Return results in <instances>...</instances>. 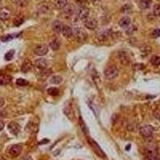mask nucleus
Masks as SVG:
<instances>
[{
	"instance_id": "cd10ccee",
	"label": "nucleus",
	"mask_w": 160,
	"mask_h": 160,
	"mask_svg": "<svg viewBox=\"0 0 160 160\" xmlns=\"http://www.w3.org/2000/svg\"><path fill=\"white\" fill-rule=\"evenodd\" d=\"M14 54H15V51L14 50H11L10 51H8L7 54H5V59L7 61H10L13 59L14 57Z\"/></svg>"
},
{
	"instance_id": "1a4fd4ad",
	"label": "nucleus",
	"mask_w": 160,
	"mask_h": 160,
	"mask_svg": "<svg viewBox=\"0 0 160 160\" xmlns=\"http://www.w3.org/2000/svg\"><path fill=\"white\" fill-rule=\"evenodd\" d=\"M35 67L39 68L40 70H44L47 69V59H43V58H39V59H37L35 61Z\"/></svg>"
},
{
	"instance_id": "0eeeda50",
	"label": "nucleus",
	"mask_w": 160,
	"mask_h": 160,
	"mask_svg": "<svg viewBox=\"0 0 160 160\" xmlns=\"http://www.w3.org/2000/svg\"><path fill=\"white\" fill-rule=\"evenodd\" d=\"M84 25L85 27L89 30H95L98 26V22L96 21V19H92V18H88L84 21Z\"/></svg>"
},
{
	"instance_id": "9d476101",
	"label": "nucleus",
	"mask_w": 160,
	"mask_h": 160,
	"mask_svg": "<svg viewBox=\"0 0 160 160\" xmlns=\"http://www.w3.org/2000/svg\"><path fill=\"white\" fill-rule=\"evenodd\" d=\"M8 129L10 131V133H12L13 135H18L20 131V126L19 125V123L15 122H10L8 124Z\"/></svg>"
},
{
	"instance_id": "4c0bfd02",
	"label": "nucleus",
	"mask_w": 160,
	"mask_h": 160,
	"mask_svg": "<svg viewBox=\"0 0 160 160\" xmlns=\"http://www.w3.org/2000/svg\"><path fill=\"white\" fill-rule=\"evenodd\" d=\"M92 3H97V2H99L100 0H91Z\"/></svg>"
},
{
	"instance_id": "72a5a7b5",
	"label": "nucleus",
	"mask_w": 160,
	"mask_h": 160,
	"mask_svg": "<svg viewBox=\"0 0 160 160\" xmlns=\"http://www.w3.org/2000/svg\"><path fill=\"white\" fill-rule=\"evenodd\" d=\"M22 22H23V19H22V18H17V19H15V21H14V24L18 27V26L22 24Z\"/></svg>"
},
{
	"instance_id": "e433bc0d",
	"label": "nucleus",
	"mask_w": 160,
	"mask_h": 160,
	"mask_svg": "<svg viewBox=\"0 0 160 160\" xmlns=\"http://www.w3.org/2000/svg\"><path fill=\"white\" fill-rule=\"evenodd\" d=\"M3 128H4V123L2 120H0V131H2Z\"/></svg>"
},
{
	"instance_id": "20e7f679",
	"label": "nucleus",
	"mask_w": 160,
	"mask_h": 160,
	"mask_svg": "<svg viewBox=\"0 0 160 160\" xmlns=\"http://www.w3.org/2000/svg\"><path fill=\"white\" fill-rule=\"evenodd\" d=\"M77 15H78L79 19L85 21L86 19H88L89 15H90V10L87 7H79V10L77 11Z\"/></svg>"
},
{
	"instance_id": "9b49d317",
	"label": "nucleus",
	"mask_w": 160,
	"mask_h": 160,
	"mask_svg": "<svg viewBox=\"0 0 160 160\" xmlns=\"http://www.w3.org/2000/svg\"><path fill=\"white\" fill-rule=\"evenodd\" d=\"M64 25L63 24V22L61 21H59V20H55L52 23V29L54 31V32H56V33H60L62 32V30L63 28Z\"/></svg>"
},
{
	"instance_id": "f8f14e48",
	"label": "nucleus",
	"mask_w": 160,
	"mask_h": 160,
	"mask_svg": "<svg viewBox=\"0 0 160 160\" xmlns=\"http://www.w3.org/2000/svg\"><path fill=\"white\" fill-rule=\"evenodd\" d=\"M62 33L64 37L69 39L73 36V30L69 26H63V28L62 30Z\"/></svg>"
},
{
	"instance_id": "7c9ffc66",
	"label": "nucleus",
	"mask_w": 160,
	"mask_h": 160,
	"mask_svg": "<svg viewBox=\"0 0 160 160\" xmlns=\"http://www.w3.org/2000/svg\"><path fill=\"white\" fill-rule=\"evenodd\" d=\"M12 39H13L12 35H4V36H3V37L1 38V40H2L3 42H9V41Z\"/></svg>"
},
{
	"instance_id": "a878e982",
	"label": "nucleus",
	"mask_w": 160,
	"mask_h": 160,
	"mask_svg": "<svg viewBox=\"0 0 160 160\" xmlns=\"http://www.w3.org/2000/svg\"><path fill=\"white\" fill-rule=\"evenodd\" d=\"M28 84H29V83H28V81H27L26 79H18L17 80H16V85L19 86H25L28 85Z\"/></svg>"
},
{
	"instance_id": "6ab92c4d",
	"label": "nucleus",
	"mask_w": 160,
	"mask_h": 160,
	"mask_svg": "<svg viewBox=\"0 0 160 160\" xmlns=\"http://www.w3.org/2000/svg\"><path fill=\"white\" fill-rule=\"evenodd\" d=\"M50 47L54 51L59 50V47H60V42H59V40L58 39H56V38L54 39H52L51 41V42H50Z\"/></svg>"
},
{
	"instance_id": "5701e85b",
	"label": "nucleus",
	"mask_w": 160,
	"mask_h": 160,
	"mask_svg": "<svg viewBox=\"0 0 160 160\" xmlns=\"http://www.w3.org/2000/svg\"><path fill=\"white\" fill-rule=\"evenodd\" d=\"M50 82H51L52 84L57 85V84L61 83L62 82H63V78H62L61 76H59V75H55V76L52 77L51 80H50Z\"/></svg>"
},
{
	"instance_id": "aec40b11",
	"label": "nucleus",
	"mask_w": 160,
	"mask_h": 160,
	"mask_svg": "<svg viewBox=\"0 0 160 160\" xmlns=\"http://www.w3.org/2000/svg\"><path fill=\"white\" fill-rule=\"evenodd\" d=\"M151 5V0H140L139 1V7L141 9H147Z\"/></svg>"
},
{
	"instance_id": "39448f33",
	"label": "nucleus",
	"mask_w": 160,
	"mask_h": 160,
	"mask_svg": "<svg viewBox=\"0 0 160 160\" xmlns=\"http://www.w3.org/2000/svg\"><path fill=\"white\" fill-rule=\"evenodd\" d=\"M34 52L36 55L39 56H44L48 52V47L46 44H39L35 47Z\"/></svg>"
},
{
	"instance_id": "4be33fe9",
	"label": "nucleus",
	"mask_w": 160,
	"mask_h": 160,
	"mask_svg": "<svg viewBox=\"0 0 160 160\" xmlns=\"http://www.w3.org/2000/svg\"><path fill=\"white\" fill-rule=\"evenodd\" d=\"M150 63L155 67H158L160 65V57L158 55H154L150 59Z\"/></svg>"
},
{
	"instance_id": "473e14b6",
	"label": "nucleus",
	"mask_w": 160,
	"mask_h": 160,
	"mask_svg": "<svg viewBox=\"0 0 160 160\" xmlns=\"http://www.w3.org/2000/svg\"><path fill=\"white\" fill-rule=\"evenodd\" d=\"M51 70H47V69H44L42 70V71L41 72V75L42 76H44V78H47V77H48L51 74Z\"/></svg>"
},
{
	"instance_id": "f704fd0d",
	"label": "nucleus",
	"mask_w": 160,
	"mask_h": 160,
	"mask_svg": "<svg viewBox=\"0 0 160 160\" xmlns=\"http://www.w3.org/2000/svg\"><path fill=\"white\" fill-rule=\"evenodd\" d=\"M154 115L156 118H157L158 120L160 121V111H155L154 112Z\"/></svg>"
},
{
	"instance_id": "b1692460",
	"label": "nucleus",
	"mask_w": 160,
	"mask_h": 160,
	"mask_svg": "<svg viewBox=\"0 0 160 160\" xmlns=\"http://www.w3.org/2000/svg\"><path fill=\"white\" fill-rule=\"evenodd\" d=\"M64 12L65 14L67 15H71L74 14V7L73 5H67V7H65V10H64Z\"/></svg>"
},
{
	"instance_id": "2eb2a0df",
	"label": "nucleus",
	"mask_w": 160,
	"mask_h": 160,
	"mask_svg": "<svg viewBox=\"0 0 160 160\" xmlns=\"http://www.w3.org/2000/svg\"><path fill=\"white\" fill-rule=\"evenodd\" d=\"M10 11L7 8H3L0 10V19L1 20H7L10 16Z\"/></svg>"
},
{
	"instance_id": "58836bf2",
	"label": "nucleus",
	"mask_w": 160,
	"mask_h": 160,
	"mask_svg": "<svg viewBox=\"0 0 160 160\" xmlns=\"http://www.w3.org/2000/svg\"><path fill=\"white\" fill-rule=\"evenodd\" d=\"M130 147H131V146L129 145L128 147H127V148H126V149H127V150H129V149H130Z\"/></svg>"
},
{
	"instance_id": "a211bd4d",
	"label": "nucleus",
	"mask_w": 160,
	"mask_h": 160,
	"mask_svg": "<svg viewBox=\"0 0 160 160\" xmlns=\"http://www.w3.org/2000/svg\"><path fill=\"white\" fill-rule=\"evenodd\" d=\"M67 5V0H54V6L58 9L65 8Z\"/></svg>"
},
{
	"instance_id": "c9c22d12",
	"label": "nucleus",
	"mask_w": 160,
	"mask_h": 160,
	"mask_svg": "<svg viewBox=\"0 0 160 160\" xmlns=\"http://www.w3.org/2000/svg\"><path fill=\"white\" fill-rule=\"evenodd\" d=\"M4 103H5V100L3 98H0V107L3 106L4 105Z\"/></svg>"
},
{
	"instance_id": "c756f323",
	"label": "nucleus",
	"mask_w": 160,
	"mask_h": 160,
	"mask_svg": "<svg viewBox=\"0 0 160 160\" xmlns=\"http://www.w3.org/2000/svg\"><path fill=\"white\" fill-rule=\"evenodd\" d=\"M151 35H152V37L154 38V39H157V38L160 37V29L157 28V29L154 30L152 31Z\"/></svg>"
},
{
	"instance_id": "dca6fc26",
	"label": "nucleus",
	"mask_w": 160,
	"mask_h": 160,
	"mask_svg": "<svg viewBox=\"0 0 160 160\" xmlns=\"http://www.w3.org/2000/svg\"><path fill=\"white\" fill-rule=\"evenodd\" d=\"M131 19L127 16H124L122 19H120L119 20V22H118V24L121 27H123V28H127L128 27V26L131 24Z\"/></svg>"
},
{
	"instance_id": "7ed1b4c3",
	"label": "nucleus",
	"mask_w": 160,
	"mask_h": 160,
	"mask_svg": "<svg viewBox=\"0 0 160 160\" xmlns=\"http://www.w3.org/2000/svg\"><path fill=\"white\" fill-rule=\"evenodd\" d=\"M154 128L150 125H144L140 128L139 133L143 138H149L153 135Z\"/></svg>"
},
{
	"instance_id": "2f4dec72",
	"label": "nucleus",
	"mask_w": 160,
	"mask_h": 160,
	"mask_svg": "<svg viewBox=\"0 0 160 160\" xmlns=\"http://www.w3.org/2000/svg\"><path fill=\"white\" fill-rule=\"evenodd\" d=\"M75 2L79 7H86V4L88 3L87 0H75Z\"/></svg>"
},
{
	"instance_id": "6e6552de",
	"label": "nucleus",
	"mask_w": 160,
	"mask_h": 160,
	"mask_svg": "<svg viewBox=\"0 0 160 160\" xmlns=\"http://www.w3.org/2000/svg\"><path fill=\"white\" fill-rule=\"evenodd\" d=\"M22 151V146L19 145V144H15L10 147V150H9V153L10 155L13 157H17L20 155V153Z\"/></svg>"
},
{
	"instance_id": "ddd939ff",
	"label": "nucleus",
	"mask_w": 160,
	"mask_h": 160,
	"mask_svg": "<svg viewBox=\"0 0 160 160\" xmlns=\"http://www.w3.org/2000/svg\"><path fill=\"white\" fill-rule=\"evenodd\" d=\"M118 58H119L121 63L123 64V65H127L129 63V62H130L128 54L124 51H120L118 53Z\"/></svg>"
},
{
	"instance_id": "f257e3e1",
	"label": "nucleus",
	"mask_w": 160,
	"mask_h": 160,
	"mask_svg": "<svg viewBox=\"0 0 160 160\" xmlns=\"http://www.w3.org/2000/svg\"><path fill=\"white\" fill-rule=\"evenodd\" d=\"M104 75L109 80L115 79L118 75V70L115 66H110L104 71Z\"/></svg>"
},
{
	"instance_id": "f03ea898",
	"label": "nucleus",
	"mask_w": 160,
	"mask_h": 160,
	"mask_svg": "<svg viewBox=\"0 0 160 160\" xmlns=\"http://www.w3.org/2000/svg\"><path fill=\"white\" fill-rule=\"evenodd\" d=\"M88 142L89 144L91 145V147L94 150V151L96 153V155H98L99 157L103 158V159H105V158H106V154L103 152V150H102V148L99 147V144L96 143L95 141L93 140L92 138H88Z\"/></svg>"
},
{
	"instance_id": "f3484780",
	"label": "nucleus",
	"mask_w": 160,
	"mask_h": 160,
	"mask_svg": "<svg viewBox=\"0 0 160 160\" xmlns=\"http://www.w3.org/2000/svg\"><path fill=\"white\" fill-rule=\"evenodd\" d=\"M11 81V77L7 74H0V85H7Z\"/></svg>"
},
{
	"instance_id": "4468645a",
	"label": "nucleus",
	"mask_w": 160,
	"mask_h": 160,
	"mask_svg": "<svg viewBox=\"0 0 160 160\" xmlns=\"http://www.w3.org/2000/svg\"><path fill=\"white\" fill-rule=\"evenodd\" d=\"M32 67H33V65H32V63L30 60H26V61L22 63V67H21V71L23 73H27V72H29L30 71H31Z\"/></svg>"
},
{
	"instance_id": "c85d7f7f",
	"label": "nucleus",
	"mask_w": 160,
	"mask_h": 160,
	"mask_svg": "<svg viewBox=\"0 0 160 160\" xmlns=\"http://www.w3.org/2000/svg\"><path fill=\"white\" fill-rule=\"evenodd\" d=\"M153 13L155 16L159 17L160 16V5L159 4H156L154 7V10H153Z\"/></svg>"
},
{
	"instance_id": "393cba45",
	"label": "nucleus",
	"mask_w": 160,
	"mask_h": 160,
	"mask_svg": "<svg viewBox=\"0 0 160 160\" xmlns=\"http://www.w3.org/2000/svg\"><path fill=\"white\" fill-rule=\"evenodd\" d=\"M47 93L52 96H55L59 95V91L58 88H55V87H51V88H49L47 90Z\"/></svg>"
},
{
	"instance_id": "423d86ee",
	"label": "nucleus",
	"mask_w": 160,
	"mask_h": 160,
	"mask_svg": "<svg viewBox=\"0 0 160 160\" xmlns=\"http://www.w3.org/2000/svg\"><path fill=\"white\" fill-rule=\"evenodd\" d=\"M73 35L75 36V38L79 40V42H82V41H83L86 39V35H85V33H84V31H83L81 27H74Z\"/></svg>"
},
{
	"instance_id": "412c9836",
	"label": "nucleus",
	"mask_w": 160,
	"mask_h": 160,
	"mask_svg": "<svg viewBox=\"0 0 160 160\" xmlns=\"http://www.w3.org/2000/svg\"><path fill=\"white\" fill-rule=\"evenodd\" d=\"M144 160H160V157L157 152L147 153Z\"/></svg>"
},
{
	"instance_id": "bb28decb",
	"label": "nucleus",
	"mask_w": 160,
	"mask_h": 160,
	"mask_svg": "<svg viewBox=\"0 0 160 160\" xmlns=\"http://www.w3.org/2000/svg\"><path fill=\"white\" fill-rule=\"evenodd\" d=\"M14 3L18 7H25L27 4V0H14Z\"/></svg>"
}]
</instances>
